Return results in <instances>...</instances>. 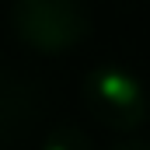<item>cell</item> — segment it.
I'll use <instances>...</instances> for the list:
<instances>
[{
  "label": "cell",
  "instance_id": "obj_1",
  "mask_svg": "<svg viewBox=\"0 0 150 150\" xmlns=\"http://www.w3.org/2000/svg\"><path fill=\"white\" fill-rule=\"evenodd\" d=\"M11 28L28 49L59 56L91 35V14L84 0H14Z\"/></svg>",
  "mask_w": 150,
  "mask_h": 150
},
{
  "label": "cell",
  "instance_id": "obj_2",
  "mask_svg": "<svg viewBox=\"0 0 150 150\" xmlns=\"http://www.w3.org/2000/svg\"><path fill=\"white\" fill-rule=\"evenodd\" d=\"M84 105L98 126L112 133H133L147 119V91L122 67H98L84 80Z\"/></svg>",
  "mask_w": 150,
  "mask_h": 150
},
{
  "label": "cell",
  "instance_id": "obj_3",
  "mask_svg": "<svg viewBox=\"0 0 150 150\" xmlns=\"http://www.w3.org/2000/svg\"><path fill=\"white\" fill-rule=\"evenodd\" d=\"M42 150H91V140L80 129H74V126H63L42 143Z\"/></svg>",
  "mask_w": 150,
  "mask_h": 150
},
{
  "label": "cell",
  "instance_id": "obj_4",
  "mask_svg": "<svg viewBox=\"0 0 150 150\" xmlns=\"http://www.w3.org/2000/svg\"><path fill=\"white\" fill-rule=\"evenodd\" d=\"M115 150H150V143H143V140H129V143H122V147Z\"/></svg>",
  "mask_w": 150,
  "mask_h": 150
}]
</instances>
